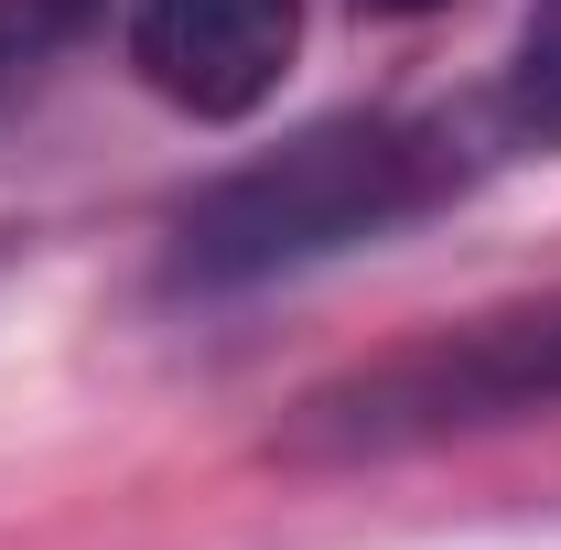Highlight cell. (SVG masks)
I'll list each match as a JSON object with an SVG mask.
<instances>
[{
  "label": "cell",
  "mask_w": 561,
  "mask_h": 550,
  "mask_svg": "<svg viewBox=\"0 0 561 550\" xmlns=\"http://www.w3.org/2000/svg\"><path fill=\"white\" fill-rule=\"evenodd\" d=\"M367 11H443V0H367Z\"/></svg>",
  "instance_id": "obj_5"
},
{
  "label": "cell",
  "mask_w": 561,
  "mask_h": 550,
  "mask_svg": "<svg viewBox=\"0 0 561 550\" xmlns=\"http://www.w3.org/2000/svg\"><path fill=\"white\" fill-rule=\"evenodd\" d=\"M507 130L529 151H561V0H529L518 66H507Z\"/></svg>",
  "instance_id": "obj_4"
},
{
  "label": "cell",
  "mask_w": 561,
  "mask_h": 550,
  "mask_svg": "<svg viewBox=\"0 0 561 550\" xmlns=\"http://www.w3.org/2000/svg\"><path fill=\"white\" fill-rule=\"evenodd\" d=\"M518 411H561V302H518L465 335L400 345L356 378H324L291 411V454H411Z\"/></svg>",
  "instance_id": "obj_2"
},
{
  "label": "cell",
  "mask_w": 561,
  "mask_h": 550,
  "mask_svg": "<svg viewBox=\"0 0 561 550\" xmlns=\"http://www.w3.org/2000/svg\"><path fill=\"white\" fill-rule=\"evenodd\" d=\"M302 44V0H140L130 11V66L151 98L184 119H249L271 108Z\"/></svg>",
  "instance_id": "obj_3"
},
{
  "label": "cell",
  "mask_w": 561,
  "mask_h": 550,
  "mask_svg": "<svg viewBox=\"0 0 561 550\" xmlns=\"http://www.w3.org/2000/svg\"><path fill=\"white\" fill-rule=\"evenodd\" d=\"M454 184H465L454 119H389V108L313 119L280 151L216 173L206 195L173 216V280L184 291H249V280L313 271L335 249H367V238L432 216Z\"/></svg>",
  "instance_id": "obj_1"
}]
</instances>
